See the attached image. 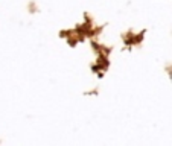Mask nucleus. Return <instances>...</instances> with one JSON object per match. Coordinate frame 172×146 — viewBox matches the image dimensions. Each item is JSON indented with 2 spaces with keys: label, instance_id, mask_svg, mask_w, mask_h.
<instances>
[]
</instances>
